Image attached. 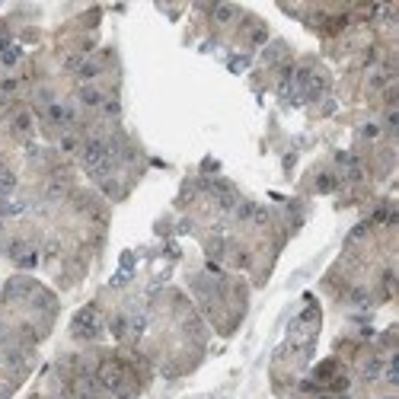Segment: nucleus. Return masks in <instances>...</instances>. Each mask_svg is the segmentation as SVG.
<instances>
[{
	"instance_id": "4",
	"label": "nucleus",
	"mask_w": 399,
	"mask_h": 399,
	"mask_svg": "<svg viewBox=\"0 0 399 399\" xmlns=\"http://www.w3.org/2000/svg\"><path fill=\"white\" fill-rule=\"evenodd\" d=\"M364 138H380V125H364Z\"/></svg>"
},
{
	"instance_id": "1",
	"label": "nucleus",
	"mask_w": 399,
	"mask_h": 399,
	"mask_svg": "<svg viewBox=\"0 0 399 399\" xmlns=\"http://www.w3.org/2000/svg\"><path fill=\"white\" fill-rule=\"evenodd\" d=\"M80 99H83V106H90V109H93V106H99V103H103V93H99V90H93V86H86V90L80 93Z\"/></svg>"
},
{
	"instance_id": "3",
	"label": "nucleus",
	"mask_w": 399,
	"mask_h": 399,
	"mask_svg": "<svg viewBox=\"0 0 399 399\" xmlns=\"http://www.w3.org/2000/svg\"><path fill=\"white\" fill-rule=\"evenodd\" d=\"M0 61H3V64H16V61H19V48H16V45H10V48L3 45V55H0Z\"/></svg>"
},
{
	"instance_id": "2",
	"label": "nucleus",
	"mask_w": 399,
	"mask_h": 399,
	"mask_svg": "<svg viewBox=\"0 0 399 399\" xmlns=\"http://www.w3.org/2000/svg\"><path fill=\"white\" fill-rule=\"evenodd\" d=\"M77 73H80V80H93V77L99 73V64H96V61H83Z\"/></svg>"
},
{
	"instance_id": "5",
	"label": "nucleus",
	"mask_w": 399,
	"mask_h": 399,
	"mask_svg": "<svg viewBox=\"0 0 399 399\" xmlns=\"http://www.w3.org/2000/svg\"><path fill=\"white\" fill-rule=\"evenodd\" d=\"M106 115H118V103L115 99H106Z\"/></svg>"
}]
</instances>
